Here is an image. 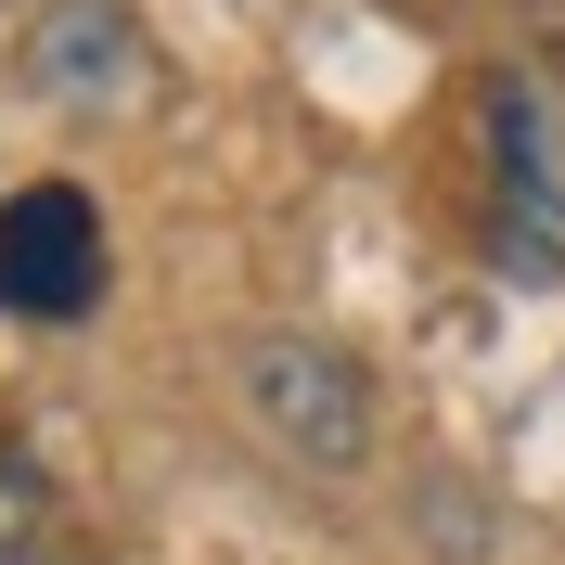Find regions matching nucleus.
<instances>
[{"mask_svg": "<svg viewBox=\"0 0 565 565\" xmlns=\"http://www.w3.org/2000/svg\"><path fill=\"white\" fill-rule=\"evenodd\" d=\"M489 245L514 282H565V129L527 77H489Z\"/></svg>", "mask_w": 565, "mask_h": 565, "instance_id": "nucleus-1", "label": "nucleus"}, {"mask_svg": "<svg viewBox=\"0 0 565 565\" xmlns=\"http://www.w3.org/2000/svg\"><path fill=\"white\" fill-rule=\"evenodd\" d=\"M104 296V218L77 180H26L0 193V309L13 321H77Z\"/></svg>", "mask_w": 565, "mask_h": 565, "instance_id": "nucleus-2", "label": "nucleus"}, {"mask_svg": "<svg viewBox=\"0 0 565 565\" xmlns=\"http://www.w3.org/2000/svg\"><path fill=\"white\" fill-rule=\"evenodd\" d=\"M245 398H257V424H270L296 462H360V437H373L360 373L334 348H296V334H257L245 348Z\"/></svg>", "mask_w": 565, "mask_h": 565, "instance_id": "nucleus-3", "label": "nucleus"}, {"mask_svg": "<svg viewBox=\"0 0 565 565\" xmlns=\"http://www.w3.org/2000/svg\"><path fill=\"white\" fill-rule=\"evenodd\" d=\"M26 77L39 90H65V104H129L141 90V26L116 0H52L26 39Z\"/></svg>", "mask_w": 565, "mask_h": 565, "instance_id": "nucleus-4", "label": "nucleus"}, {"mask_svg": "<svg viewBox=\"0 0 565 565\" xmlns=\"http://www.w3.org/2000/svg\"><path fill=\"white\" fill-rule=\"evenodd\" d=\"M39 540H52V489L26 450H0V565H39Z\"/></svg>", "mask_w": 565, "mask_h": 565, "instance_id": "nucleus-5", "label": "nucleus"}, {"mask_svg": "<svg viewBox=\"0 0 565 565\" xmlns=\"http://www.w3.org/2000/svg\"><path fill=\"white\" fill-rule=\"evenodd\" d=\"M39 565H52V553H39Z\"/></svg>", "mask_w": 565, "mask_h": 565, "instance_id": "nucleus-6", "label": "nucleus"}]
</instances>
